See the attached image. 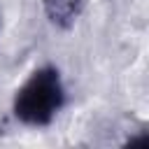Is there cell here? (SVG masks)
Returning <instances> with one entry per match:
<instances>
[{
	"mask_svg": "<svg viewBox=\"0 0 149 149\" xmlns=\"http://www.w3.org/2000/svg\"><path fill=\"white\" fill-rule=\"evenodd\" d=\"M65 102V88L56 68H37L14 95V116L26 126H49Z\"/></svg>",
	"mask_w": 149,
	"mask_h": 149,
	"instance_id": "cell-1",
	"label": "cell"
},
{
	"mask_svg": "<svg viewBox=\"0 0 149 149\" xmlns=\"http://www.w3.org/2000/svg\"><path fill=\"white\" fill-rule=\"evenodd\" d=\"M84 12V0H44L47 19L58 28H70Z\"/></svg>",
	"mask_w": 149,
	"mask_h": 149,
	"instance_id": "cell-2",
	"label": "cell"
}]
</instances>
